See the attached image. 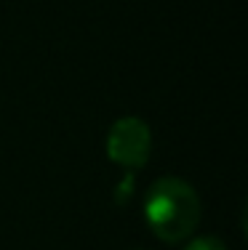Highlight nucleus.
Here are the masks:
<instances>
[{
    "instance_id": "obj_3",
    "label": "nucleus",
    "mask_w": 248,
    "mask_h": 250,
    "mask_svg": "<svg viewBox=\"0 0 248 250\" xmlns=\"http://www.w3.org/2000/svg\"><path fill=\"white\" fill-rule=\"evenodd\" d=\"M181 250H227V245L219 240V237H187L184 248Z\"/></svg>"
},
{
    "instance_id": "obj_2",
    "label": "nucleus",
    "mask_w": 248,
    "mask_h": 250,
    "mask_svg": "<svg viewBox=\"0 0 248 250\" xmlns=\"http://www.w3.org/2000/svg\"><path fill=\"white\" fill-rule=\"evenodd\" d=\"M152 149V136L144 120L139 117H123L112 123L107 133V154L115 163L126 168H141L150 157Z\"/></svg>"
},
{
    "instance_id": "obj_1",
    "label": "nucleus",
    "mask_w": 248,
    "mask_h": 250,
    "mask_svg": "<svg viewBox=\"0 0 248 250\" xmlns=\"http://www.w3.org/2000/svg\"><path fill=\"white\" fill-rule=\"evenodd\" d=\"M144 221L163 242H184L200 224V197L187 181L174 176L158 178L144 194Z\"/></svg>"
}]
</instances>
